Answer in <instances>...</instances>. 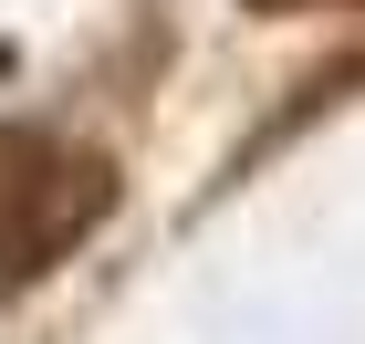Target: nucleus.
Here are the masks:
<instances>
[{
  "label": "nucleus",
  "instance_id": "1",
  "mask_svg": "<svg viewBox=\"0 0 365 344\" xmlns=\"http://www.w3.org/2000/svg\"><path fill=\"white\" fill-rule=\"evenodd\" d=\"M115 177L94 157H53V167H21L0 177V282H31V271H53L94 219H105Z\"/></svg>",
  "mask_w": 365,
  "mask_h": 344
}]
</instances>
